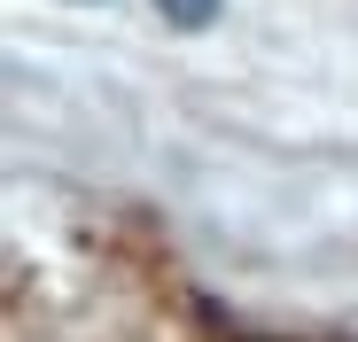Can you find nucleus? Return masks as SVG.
Segmentation results:
<instances>
[{"label": "nucleus", "mask_w": 358, "mask_h": 342, "mask_svg": "<svg viewBox=\"0 0 358 342\" xmlns=\"http://www.w3.org/2000/svg\"><path fill=\"white\" fill-rule=\"evenodd\" d=\"M156 16H164L171 31H210V24H218V0H156Z\"/></svg>", "instance_id": "f257e3e1"}]
</instances>
